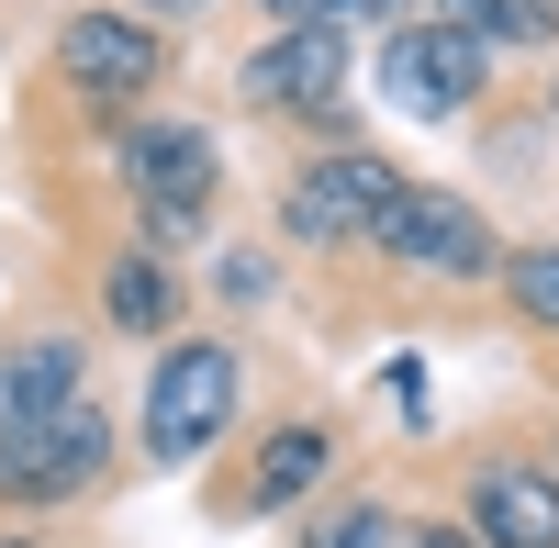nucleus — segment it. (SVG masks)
Returning a JSON list of instances; mask_svg holds the SVG:
<instances>
[{
  "mask_svg": "<svg viewBox=\"0 0 559 548\" xmlns=\"http://www.w3.org/2000/svg\"><path fill=\"white\" fill-rule=\"evenodd\" d=\"M280 23H347V0H269Z\"/></svg>",
  "mask_w": 559,
  "mask_h": 548,
  "instance_id": "17",
  "label": "nucleus"
},
{
  "mask_svg": "<svg viewBox=\"0 0 559 548\" xmlns=\"http://www.w3.org/2000/svg\"><path fill=\"white\" fill-rule=\"evenodd\" d=\"M57 68L79 79V102L123 112V102H146V90H157L168 45H157L146 23H134V12H68V34H57Z\"/></svg>",
  "mask_w": 559,
  "mask_h": 548,
  "instance_id": "7",
  "label": "nucleus"
},
{
  "mask_svg": "<svg viewBox=\"0 0 559 548\" xmlns=\"http://www.w3.org/2000/svg\"><path fill=\"white\" fill-rule=\"evenodd\" d=\"M123 179H134V202L202 213L213 202V134L202 123H134L123 134Z\"/></svg>",
  "mask_w": 559,
  "mask_h": 548,
  "instance_id": "9",
  "label": "nucleus"
},
{
  "mask_svg": "<svg viewBox=\"0 0 559 548\" xmlns=\"http://www.w3.org/2000/svg\"><path fill=\"white\" fill-rule=\"evenodd\" d=\"M426 23L471 34V45H559V12H548V0H437Z\"/></svg>",
  "mask_w": 559,
  "mask_h": 548,
  "instance_id": "13",
  "label": "nucleus"
},
{
  "mask_svg": "<svg viewBox=\"0 0 559 548\" xmlns=\"http://www.w3.org/2000/svg\"><path fill=\"white\" fill-rule=\"evenodd\" d=\"M102 313H112L123 336H168V325H179V269H168L157 247L112 258V281H102Z\"/></svg>",
  "mask_w": 559,
  "mask_h": 548,
  "instance_id": "12",
  "label": "nucleus"
},
{
  "mask_svg": "<svg viewBox=\"0 0 559 548\" xmlns=\"http://www.w3.org/2000/svg\"><path fill=\"white\" fill-rule=\"evenodd\" d=\"M157 12H179V23H191V12H213V0H157Z\"/></svg>",
  "mask_w": 559,
  "mask_h": 548,
  "instance_id": "20",
  "label": "nucleus"
},
{
  "mask_svg": "<svg viewBox=\"0 0 559 548\" xmlns=\"http://www.w3.org/2000/svg\"><path fill=\"white\" fill-rule=\"evenodd\" d=\"M481 79H492V45L448 34V23H403V34H381V102L414 112V123H459V112L481 102Z\"/></svg>",
  "mask_w": 559,
  "mask_h": 548,
  "instance_id": "5",
  "label": "nucleus"
},
{
  "mask_svg": "<svg viewBox=\"0 0 559 548\" xmlns=\"http://www.w3.org/2000/svg\"><path fill=\"white\" fill-rule=\"evenodd\" d=\"M0 548H23V537H0Z\"/></svg>",
  "mask_w": 559,
  "mask_h": 548,
  "instance_id": "21",
  "label": "nucleus"
},
{
  "mask_svg": "<svg viewBox=\"0 0 559 548\" xmlns=\"http://www.w3.org/2000/svg\"><path fill=\"white\" fill-rule=\"evenodd\" d=\"M548 112H559V90H548Z\"/></svg>",
  "mask_w": 559,
  "mask_h": 548,
  "instance_id": "23",
  "label": "nucleus"
},
{
  "mask_svg": "<svg viewBox=\"0 0 559 548\" xmlns=\"http://www.w3.org/2000/svg\"><path fill=\"white\" fill-rule=\"evenodd\" d=\"M369 247H392L414 281H481V269H492V224L471 213V191H414V179H403V202L381 213Z\"/></svg>",
  "mask_w": 559,
  "mask_h": 548,
  "instance_id": "6",
  "label": "nucleus"
},
{
  "mask_svg": "<svg viewBox=\"0 0 559 548\" xmlns=\"http://www.w3.org/2000/svg\"><path fill=\"white\" fill-rule=\"evenodd\" d=\"M503 291H515V313H526V325H559V247L503 258Z\"/></svg>",
  "mask_w": 559,
  "mask_h": 548,
  "instance_id": "15",
  "label": "nucleus"
},
{
  "mask_svg": "<svg viewBox=\"0 0 559 548\" xmlns=\"http://www.w3.org/2000/svg\"><path fill=\"white\" fill-rule=\"evenodd\" d=\"M347 23H392V34H403V23H414V0H347Z\"/></svg>",
  "mask_w": 559,
  "mask_h": 548,
  "instance_id": "18",
  "label": "nucleus"
},
{
  "mask_svg": "<svg viewBox=\"0 0 559 548\" xmlns=\"http://www.w3.org/2000/svg\"><path fill=\"white\" fill-rule=\"evenodd\" d=\"M112 460V426L90 415V392L57 403V415H34L0 437V504H68V492H90Z\"/></svg>",
  "mask_w": 559,
  "mask_h": 548,
  "instance_id": "4",
  "label": "nucleus"
},
{
  "mask_svg": "<svg viewBox=\"0 0 559 548\" xmlns=\"http://www.w3.org/2000/svg\"><path fill=\"white\" fill-rule=\"evenodd\" d=\"M548 470H559V448H548Z\"/></svg>",
  "mask_w": 559,
  "mask_h": 548,
  "instance_id": "22",
  "label": "nucleus"
},
{
  "mask_svg": "<svg viewBox=\"0 0 559 548\" xmlns=\"http://www.w3.org/2000/svg\"><path fill=\"white\" fill-rule=\"evenodd\" d=\"M471 537H481V548H559V470L481 460V481H471Z\"/></svg>",
  "mask_w": 559,
  "mask_h": 548,
  "instance_id": "8",
  "label": "nucleus"
},
{
  "mask_svg": "<svg viewBox=\"0 0 559 548\" xmlns=\"http://www.w3.org/2000/svg\"><path fill=\"white\" fill-rule=\"evenodd\" d=\"M79 336H23V347H0V437L34 426V415H57V403H79Z\"/></svg>",
  "mask_w": 559,
  "mask_h": 548,
  "instance_id": "10",
  "label": "nucleus"
},
{
  "mask_svg": "<svg viewBox=\"0 0 559 548\" xmlns=\"http://www.w3.org/2000/svg\"><path fill=\"white\" fill-rule=\"evenodd\" d=\"M324 470H336V437H324V426H280V437L258 448L247 504H258V515H292L302 492H324Z\"/></svg>",
  "mask_w": 559,
  "mask_h": 548,
  "instance_id": "11",
  "label": "nucleus"
},
{
  "mask_svg": "<svg viewBox=\"0 0 559 548\" xmlns=\"http://www.w3.org/2000/svg\"><path fill=\"white\" fill-rule=\"evenodd\" d=\"M548 12H559V0H548Z\"/></svg>",
  "mask_w": 559,
  "mask_h": 548,
  "instance_id": "24",
  "label": "nucleus"
},
{
  "mask_svg": "<svg viewBox=\"0 0 559 548\" xmlns=\"http://www.w3.org/2000/svg\"><path fill=\"white\" fill-rule=\"evenodd\" d=\"M236 426V347L224 336H168L146 370V460H202Z\"/></svg>",
  "mask_w": 559,
  "mask_h": 548,
  "instance_id": "1",
  "label": "nucleus"
},
{
  "mask_svg": "<svg viewBox=\"0 0 559 548\" xmlns=\"http://www.w3.org/2000/svg\"><path fill=\"white\" fill-rule=\"evenodd\" d=\"M403 548H481L471 526H403Z\"/></svg>",
  "mask_w": 559,
  "mask_h": 548,
  "instance_id": "19",
  "label": "nucleus"
},
{
  "mask_svg": "<svg viewBox=\"0 0 559 548\" xmlns=\"http://www.w3.org/2000/svg\"><path fill=\"white\" fill-rule=\"evenodd\" d=\"M280 291V269L258 258V247H236V258H224V302H269Z\"/></svg>",
  "mask_w": 559,
  "mask_h": 548,
  "instance_id": "16",
  "label": "nucleus"
},
{
  "mask_svg": "<svg viewBox=\"0 0 559 548\" xmlns=\"http://www.w3.org/2000/svg\"><path fill=\"white\" fill-rule=\"evenodd\" d=\"M403 526L381 515V504H358V492H347V504H324L313 526H302V548H392Z\"/></svg>",
  "mask_w": 559,
  "mask_h": 548,
  "instance_id": "14",
  "label": "nucleus"
},
{
  "mask_svg": "<svg viewBox=\"0 0 559 548\" xmlns=\"http://www.w3.org/2000/svg\"><path fill=\"white\" fill-rule=\"evenodd\" d=\"M403 202V168L381 146H324L292 168V191H280V224H292L302 247H369L381 236V213Z\"/></svg>",
  "mask_w": 559,
  "mask_h": 548,
  "instance_id": "2",
  "label": "nucleus"
},
{
  "mask_svg": "<svg viewBox=\"0 0 559 548\" xmlns=\"http://www.w3.org/2000/svg\"><path fill=\"white\" fill-rule=\"evenodd\" d=\"M236 90H247V112H302L347 134V23H280L236 68Z\"/></svg>",
  "mask_w": 559,
  "mask_h": 548,
  "instance_id": "3",
  "label": "nucleus"
}]
</instances>
